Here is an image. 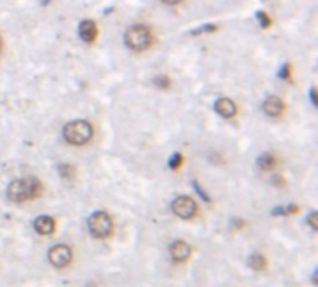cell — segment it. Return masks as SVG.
Masks as SVG:
<instances>
[{
    "label": "cell",
    "mask_w": 318,
    "mask_h": 287,
    "mask_svg": "<svg viewBox=\"0 0 318 287\" xmlns=\"http://www.w3.org/2000/svg\"><path fill=\"white\" fill-rule=\"evenodd\" d=\"M181 164H182V155H181V153H175V155L169 159V166H171L173 170L179 168Z\"/></svg>",
    "instance_id": "17"
},
{
    "label": "cell",
    "mask_w": 318,
    "mask_h": 287,
    "mask_svg": "<svg viewBox=\"0 0 318 287\" xmlns=\"http://www.w3.org/2000/svg\"><path fill=\"white\" fill-rule=\"evenodd\" d=\"M247 265L253 268V270H264L266 268V257L260 254H251L247 259Z\"/></svg>",
    "instance_id": "13"
},
{
    "label": "cell",
    "mask_w": 318,
    "mask_h": 287,
    "mask_svg": "<svg viewBox=\"0 0 318 287\" xmlns=\"http://www.w3.org/2000/svg\"><path fill=\"white\" fill-rule=\"evenodd\" d=\"M88 228H90V233L97 239H106L108 235L112 233L114 229V224H112V218L108 213L104 211H97L88 218Z\"/></svg>",
    "instance_id": "4"
},
{
    "label": "cell",
    "mask_w": 318,
    "mask_h": 287,
    "mask_svg": "<svg viewBox=\"0 0 318 287\" xmlns=\"http://www.w3.org/2000/svg\"><path fill=\"white\" fill-rule=\"evenodd\" d=\"M190 244L184 241H175L171 246H169V254H171V257H173V261H177V263H182V261H186L190 257Z\"/></svg>",
    "instance_id": "7"
},
{
    "label": "cell",
    "mask_w": 318,
    "mask_h": 287,
    "mask_svg": "<svg viewBox=\"0 0 318 287\" xmlns=\"http://www.w3.org/2000/svg\"><path fill=\"white\" fill-rule=\"evenodd\" d=\"M153 82H155L156 88H162V90H166V88H169V86H171V80H169L166 75H158V77H155V80H153Z\"/></svg>",
    "instance_id": "15"
},
{
    "label": "cell",
    "mask_w": 318,
    "mask_h": 287,
    "mask_svg": "<svg viewBox=\"0 0 318 287\" xmlns=\"http://www.w3.org/2000/svg\"><path fill=\"white\" fill-rule=\"evenodd\" d=\"M257 19L260 21V25H262V28H268V26L272 25V21H270V17H268L264 12H259L257 13Z\"/></svg>",
    "instance_id": "16"
},
{
    "label": "cell",
    "mask_w": 318,
    "mask_h": 287,
    "mask_svg": "<svg viewBox=\"0 0 318 287\" xmlns=\"http://www.w3.org/2000/svg\"><path fill=\"white\" fill-rule=\"evenodd\" d=\"M0 51H2V38H0Z\"/></svg>",
    "instance_id": "22"
},
{
    "label": "cell",
    "mask_w": 318,
    "mask_h": 287,
    "mask_svg": "<svg viewBox=\"0 0 318 287\" xmlns=\"http://www.w3.org/2000/svg\"><path fill=\"white\" fill-rule=\"evenodd\" d=\"M125 43H127V47L132 49V51L142 52L151 47V43H153V34H151V30L147 26L134 25L125 32Z\"/></svg>",
    "instance_id": "3"
},
{
    "label": "cell",
    "mask_w": 318,
    "mask_h": 287,
    "mask_svg": "<svg viewBox=\"0 0 318 287\" xmlns=\"http://www.w3.org/2000/svg\"><path fill=\"white\" fill-rule=\"evenodd\" d=\"M93 136V127L86 119H77L64 127V138L73 146H84Z\"/></svg>",
    "instance_id": "2"
},
{
    "label": "cell",
    "mask_w": 318,
    "mask_h": 287,
    "mask_svg": "<svg viewBox=\"0 0 318 287\" xmlns=\"http://www.w3.org/2000/svg\"><path fill=\"white\" fill-rule=\"evenodd\" d=\"M316 218H318L316 213H311V215H309V218H307V222H309V226H311V228H312V231H316V229H318Z\"/></svg>",
    "instance_id": "18"
},
{
    "label": "cell",
    "mask_w": 318,
    "mask_h": 287,
    "mask_svg": "<svg viewBox=\"0 0 318 287\" xmlns=\"http://www.w3.org/2000/svg\"><path fill=\"white\" fill-rule=\"evenodd\" d=\"M279 77L281 78H288V77H290V67H288V65H283V67H281Z\"/></svg>",
    "instance_id": "19"
},
{
    "label": "cell",
    "mask_w": 318,
    "mask_h": 287,
    "mask_svg": "<svg viewBox=\"0 0 318 287\" xmlns=\"http://www.w3.org/2000/svg\"><path fill=\"white\" fill-rule=\"evenodd\" d=\"M54 228H56V224H54V220H52L51 216H38L36 218V222H34V229L38 231L39 235H51L52 231H54Z\"/></svg>",
    "instance_id": "11"
},
{
    "label": "cell",
    "mask_w": 318,
    "mask_h": 287,
    "mask_svg": "<svg viewBox=\"0 0 318 287\" xmlns=\"http://www.w3.org/2000/svg\"><path fill=\"white\" fill-rule=\"evenodd\" d=\"M78 34H80L82 41H86V43H93L95 38H97V25H95L91 19L82 21L80 26H78Z\"/></svg>",
    "instance_id": "9"
},
{
    "label": "cell",
    "mask_w": 318,
    "mask_h": 287,
    "mask_svg": "<svg viewBox=\"0 0 318 287\" xmlns=\"http://www.w3.org/2000/svg\"><path fill=\"white\" fill-rule=\"evenodd\" d=\"M164 4H168V6H175V4H179V2H182V0H162Z\"/></svg>",
    "instance_id": "21"
},
{
    "label": "cell",
    "mask_w": 318,
    "mask_h": 287,
    "mask_svg": "<svg viewBox=\"0 0 318 287\" xmlns=\"http://www.w3.org/2000/svg\"><path fill=\"white\" fill-rule=\"evenodd\" d=\"M41 190H43V185H41V181L36 179V177L15 179V181H12L10 187H8V198H10L13 203H23L41 196Z\"/></svg>",
    "instance_id": "1"
},
{
    "label": "cell",
    "mask_w": 318,
    "mask_h": 287,
    "mask_svg": "<svg viewBox=\"0 0 318 287\" xmlns=\"http://www.w3.org/2000/svg\"><path fill=\"white\" fill-rule=\"evenodd\" d=\"M275 166H277V159H275V155H272V153H264V155L259 157V168L260 170L272 172Z\"/></svg>",
    "instance_id": "12"
},
{
    "label": "cell",
    "mask_w": 318,
    "mask_h": 287,
    "mask_svg": "<svg viewBox=\"0 0 318 287\" xmlns=\"http://www.w3.org/2000/svg\"><path fill=\"white\" fill-rule=\"evenodd\" d=\"M73 259V252L71 248L67 246V244H56V246H52L49 250V261H51V265H54L56 268H64L67 267Z\"/></svg>",
    "instance_id": "6"
},
{
    "label": "cell",
    "mask_w": 318,
    "mask_h": 287,
    "mask_svg": "<svg viewBox=\"0 0 318 287\" xmlns=\"http://www.w3.org/2000/svg\"><path fill=\"white\" fill-rule=\"evenodd\" d=\"M283 108H285L283 101H281L279 97H275V95H270V97H266V101L262 103V110H264V114H266V116H270V117L281 116Z\"/></svg>",
    "instance_id": "8"
},
{
    "label": "cell",
    "mask_w": 318,
    "mask_h": 287,
    "mask_svg": "<svg viewBox=\"0 0 318 287\" xmlns=\"http://www.w3.org/2000/svg\"><path fill=\"white\" fill-rule=\"evenodd\" d=\"M171 209L179 218H192V216L197 213V205L195 202L190 198V196H177L173 203H171Z\"/></svg>",
    "instance_id": "5"
},
{
    "label": "cell",
    "mask_w": 318,
    "mask_h": 287,
    "mask_svg": "<svg viewBox=\"0 0 318 287\" xmlns=\"http://www.w3.org/2000/svg\"><path fill=\"white\" fill-rule=\"evenodd\" d=\"M216 112L220 114L221 117H233L236 114V104H234L233 99L229 97H220L216 101Z\"/></svg>",
    "instance_id": "10"
},
{
    "label": "cell",
    "mask_w": 318,
    "mask_h": 287,
    "mask_svg": "<svg viewBox=\"0 0 318 287\" xmlns=\"http://www.w3.org/2000/svg\"><path fill=\"white\" fill-rule=\"evenodd\" d=\"M58 172L64 179H73V176H75V168H73L71 164H60Z\"/></svg>",
    "instance_id": "14"
},
{
    "label": "cell",
    "mask_w": 318,
    "mask_h": 287,
    "mask_svg": "<svg viewBox=\"0 0 318 287\" xmlns=\"http://www.w3.org/2000/svg\"><path fill=\"white\" fill-rule=\"evenodd\" d=\"M311 101H312V104H314V106L318 104V101H316V90H314V88L311 90Z\"/></svg>",
    "instance_id": "20"
}]
</instances>
